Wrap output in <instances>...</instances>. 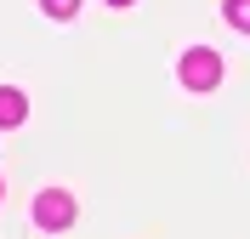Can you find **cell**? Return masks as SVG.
I'll list each match as a JSON object with an SVG mask.
<instances>
[{"instance_id":"cell-5","label":"cell","mask_w":250,"mask_h":239,"mask_svg":"<svg viewBox=\"0 0 250 239\" xmlns=\"http://www.w3.org/2000/svg\"><path fill=\"white\" fill-rule=\"evenodd\" d=\"M46 6V17H74L80 12V0H40Z\"/></svg>"},{"instance_id":"cell-1","label":"cell","mask_w":250,"mask_h":239,"mask_svg":"<svg viewBox=\"0 0 250 239\" xmlns=\"http://www.w3.org/2000/svg\"><path fill=\"white\" fill-rule=\"evenodd\" d=\"M176 74H182L188 91H216V86H222V57L210 46H193V51H182Z\"/></svg>"},{"instance_id":"cell-6","label":"cell","mask_w":250,"mask_h":239,"mask_svg":"<svg viewBox=\"0 0 250 239\" xmlns=\"http://www.w3.org/2000/svg\"><path fill=\"white\" fill-rule=\"evenodd\" d=\"M108 6H131V0H108Z\"/></svg>"},{"instance_id":"cell-3","label":"cell","mask_w":250,"mask_h":239,"mask_svg":"<svg viewBox=\"0 0 250 239\" xmlns=\"http://www.w3.org/2000/svg\"><path fill=\"white\" fill-rule=\"evenodd\" d=\"M29 120V97L17 91V86H0V131H12Z\"/></svg>"},{"instance_id":"cell-2","label":"cell","mask_w":250,"mask_h":239,"mask_svg":"<svg viewBox=\"0 0 250 239\" xmlns=\"http://www.w3.org/2000/svg\"><path fill=\"white\" fill-rule=\"evenodd\" d=\"M74 194H62V188H46L40 199H34V222L46 228V234H62V228H74Z\"/></svg>"},{"instance_id":"cell-4","label":"cell","mask_w":250,"mask_h":239,"mask_svg":"<svg viewBox=\"0 0 250 239\" xmlns=\"http://www.w3.org/2000/svg\"><path fill=\"white\" fill-rule=\"evenodd\" d=\"M222 12H228V23H233V29H245V34H250V0H228Z\"/></svg>"}]
</instances>
